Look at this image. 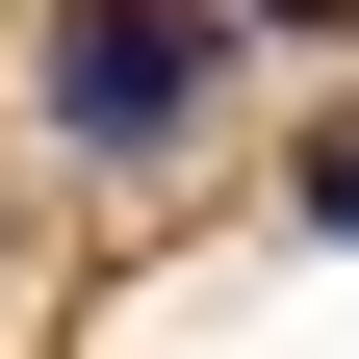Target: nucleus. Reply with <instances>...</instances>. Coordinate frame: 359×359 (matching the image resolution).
<instances>
[{
  "label": "nucleus",
  "mask_w": 359,
  "mask_h": 359,
  "mask_svg": "<svg viewBox=\"0 0 359 359\" xmlns=\"http://www.w3.org/2000/svg\"><path fill=\"white\" fill-rule=\"evenodd\" d=\"M257 26H283V52H359V0H257Z\"/></svg>",
  "instance_id": "7ed1b4c3"
},
{
  "label": "nucleus",
  "mask_w": 359,
  "mask_h": 359,
  "mask_svg": "<svg viewBox=\"0 0 359 359\" xmlns=\"http://www.w3.org/2000/svg\"><path fill=\"white\" fill-rule=\"evenodd\" d=\"M283 231H334V257H359V103H334V128L283 154Z\"/></svg>",
  "instance_id": "f03ea898"
},
{
  "label": "nucleus",
  "mask_w": 359,
  "mask_h": 359,
  "mask_svg": "<svg viewBox=\"0 0 359 359\" xmlns=\"http://www.w3.org/2000/svg\"><path fill=\"white\" fill-rule=\"evenodd\" d=\"M26 77H52V154H205V128H231V77H257V26H231V0H52V52H26Z\"/></svg>",
  "instance_id": "f257e3e1"
}]
</instances>
